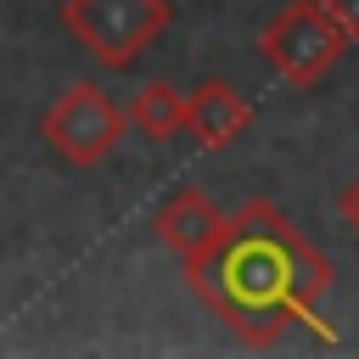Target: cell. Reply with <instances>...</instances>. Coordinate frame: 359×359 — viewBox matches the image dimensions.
I'll return each instance as SVG.
<instances>
[{"label":"cell","instance_id":"obj_2","mask_svg":"<svg viewBox=\"0 0 359 359\" xmlns=\"http://www.w3.org/2000/svg\"><path fill=\"white\" fill-rule=\"evenodd\" d=\"M348 28L320 6V0H292L280 6L264 28H258V56L264 67L292 84V90H314L320 79L337 73V62L348 56Z\"/></svg>","mask_w":359,"mask_h":359},{"label":"cell","instance_id":"obj_8","mask_svg":"<svg viewBox=\"0 0 359 359\" xmlns=\"http://www.w3.org/2000/svg\"><path fill=\"white\" fill-rule=\"evenodd\" d=\"M337 219H342V230H353V236H359V174L337 191Z\"/></svg>","mask_w":359,"mask_h":359},{"label":"cell","instance_id":"obj_5","mask_svg":"<svg viewBox=\"0 0 359 359\" xmlns=\"http://www.w3.org/2000/svg\"><path fill=\"white\" fill-rule=\"evenodd\" d=\"M224 219H230V213H219L208 191L180 185L174 196H163V202H157L151 230H157V241H163V247H168L180 264H191V258H202V252H208V247L224 236Z\"/></svg>","mask_w":359,"mask_h":359},{"label":"cell","instance_id":"obj_4","mask_svg":"<svg viewBox=\"0 0 359 359\" xmlns=\"http://www.w3.org/2000/svg\"><path fill=\"white\" fill-rule=\"evenodd\" d=\"M123 129H129V112L101 90V84H67L50 107H45V118H39V135H45V146L62 157V163H73V168H101L118 146H123Z\"/></svg>","mask_w":359,"mask_h":359},{"label":"cell","instance_id":"obj_6","mask_svg":"<svg viewBox=\"0 0 359 359\" xmlns=\"http://www.w3.org/2000/svg\"><path fill=\"white\" fill-rule=\"evenodd\" d=\"M185 129L196 135V146L219 151L252 129V101L224 79H202L196 90H185Z\"/></svg>","mask_w":359,"mask_h":359},{"label":"cell","instance_id":"obj_3","mask_svg":"<svg viewBox=\"0 0 359 359\" xmlns=\"http://www.w3.org/2000/svg\"><path fill=\"white\" fill-rule=\"evenodd\" d=\"M168 0H62V28L107 73H129L135 56H146L168 34Z\"/></svg>","mask_w":359,"mask_h":359},{"label":"cell","instance_id":"obj_9","mask_svg":"<svg viewBox=\"0 0 359 359\" xmlns=\"http://www.w3.org/2000/svg\"><path fill=\"white\" fill-rule=\"evenodd\" d=\"M342 28H348V39H359V0H320Z\"/></svg>","mask_w":359,"mask_h":359},{"label":"cell","instance_id":"obj_7","mask_svg":"<svg viewBox=\"0 0 359 359\" xmlns=\"http://www.w3.org/2000/svg\"><path fill=\"white\" fill-rule=\"evenodd\" d=\"M123 112H129V123H135L146 140H168V135L185 129V90L168 84V79H146Z\"/></svg>","mask_w":359,"mask_h":359},{"label":"cell","instance_id":"obj_1","mask_svg":"<svg viewBox=\"0 0 359 359\" xmlns=\"http://www.w3.org/2000/svg\"><path fill=\"white\" fill-rule=\"evenodd\" d=\"M185 286L247 342L269 348L292 325L314 331L325 348H337V325L320 320V297L337 286V264L269 202L252 196L224 219V236L185 264Z\"/></svg>","mask_w":359,"mask_h":359}]
</instances>
